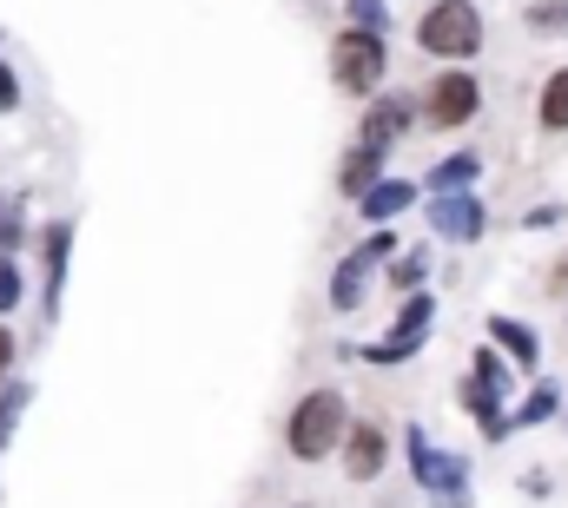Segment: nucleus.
Wrapping results in <instances>:
<instances>
[{
  "instance_id": "4468645a",
  "label": "nucleus",
  "mask_w": 568,
  "mask_h": 508,
  "mask_svg": "<svg viewBox=\"0 0 568 508\" xmlns=\"http://www.w3.org/2000/svg\"><path fill=\"white\" fill-rule=\"evenodd\" d=\"M476 172H483V165H476V152H456V159H443V165L429 172V185H436V192H463Z\"/></svg>"
},
{
  "instance_id": "6ab92c4d",
  "label": "nucleus",
  "mask_w": 568,
  "mask_h": 508,
  "mask_svg": "<svg viewBox=\"0 0 568 508\" xmlns=\"http://www.w3.org/2000/svg\"><path fill=\"white\" fill-rule=\"evenodd\" d=\"M13 304H20V264L0 257V311H13Z\"/></svg>"
},
{
  "instance_id": "b1692460",
  "label": "nucleus",
  "mask_w": 568,
  "mask_h": 508,
  "mask_svg": "<svg viewBox=\"0 0 568 508\" xmlns=\"http://www.w3.org/2000/svg\"><path fill=\"white\" fill-rule=\"evenodd\" d=\"M20 403H27V389H20V396H7V409H0V429L13 423V409H20Z\"/></svg>"
},
{
  "instance_id": "9d476101",
  "label": "nucleus",
  "mask_w": 568,
  "mask_h": 508,
  "mask_svg": "<svg viewBox=\"0 0 568 508\" xmlns=\"http://www.w3.org/2000/svg\"><path fill=\"white\" fill-rule=\"evenodd\" d=\"M404 126H410V106H404V100H384V106H371V113H364L357 145H371V152H390V145L404 139Z\"/></svg>"
},
{
  "instance_id": "5701e85b",
  "label": "nucleus",
  "mask_w": 568,
  "mask_h": 508,
  "mask_svg": "<svg viewBox=\"0 0 568 508\" xmlns=\"http://www.w3.org/2000/svg\"><path fill=\"white\" fill-rule=\"evenodd\" d=\"M7 364H13V337L0 331V383H7Z\"/></svg>"
},
{
  "instance_id": "6e6552de",
  "label": "nucleus",
  "mask_w": 568,
  "mask_h": 508,
  "mask_svg": "<svg viewBox=\"0 0 568 508\" xmlns=\"http://www.w3.org/2000/svg\"><path fill=\"white\" fill-rule=\"evenodd\" d=\"M429 311H436V304H429L424 291H410V304H404V317H397V337H390V344H377L371 357H377V364H397V357H410V350L424 344V331H429Z\"/></svg>"
},
{
  "instance_id": "20e7f679",
  "label": "nucleus",
  "mask_w": 568,
  "mask_h": 508,
  "mask_svg": "<svg viewBox=\"0 0 568 508\" xmlns=\"http://www.w3.org/2000/svg\"><path fill=\"white\" fill-rule=\"evenodd\" d=\"M429 126H469L476 120V80L469 73H443L429 80Z\"/></svg>"
},
{
  "instance_id": "f8f14e48",
  "label": "nucleus",
  "mask_w": 568,
  "mask_h": 508,
  "mask_svg": "<svg viewBox=\"0 0 568 508\" xmlns=\"http://www.w3.org/2000/svg\"><path fill=\"white\" fill-rule=\"evenodd\" d=\"M377 172H384V152H371V145H351V159L337 165V185L357 199L364 185H377Z\"/></svg>"
},
{
  "instance_id": "a211bd4d",
  "label": "nucleus",
  "mask_w": 568,
  "mask_h": 508,
  "mask_svg": "<svg viewBox=\"0 0 568 508\" xmlns=\"http://www.w3.org/2000/svg\"><path fill=\"white\" fill-rule=\"evenodd\" d=\"M351 13H357V27H364V33H384V20H390V13H384V0H351Z\"/></svg>"
},
{
  "instance_id": "f3484780",
  "label": "nucleus",
  "mask_w": 568,
  "mask_h": 508,
  "mask_svg": "<svg viewBox=\"0 0 568 508\" xmlns=\"http://www.w3.org/2000/svg\"><path fill=\"white\" fill-rule=\"evenodd\" d=\"M529 27H536V33H568V0H542V7H529Z\"/></svg>"
},
{
  "instance_id": "1a4fd4ad",
  "label": "nucleus",
  "mask_w": 568,
  "mask_h": 508,
  "mask_svg": "<svg viewBox=\"0 0 568 508\" xmlns=\"http://www.w3.org/2000/svg\"><path fill=\"white\" fill-rule=\"evenodd\" d=\"M436 232L456 238V245H469L483 232V205L476 199H456V192H436Z\"/></svg>"
},
{
  "instance_id": "2eb2a0df",
  "label": "nucleus",
  "mask_w": 568,
  "mask_h": 508,
  "mask_svg": "<svg viewBox=\"0 0 568 508\" xmlns=\"http://www.w3.org/2000/svg\"><path fill=\"white\" fill-rule=\"evenodd\" d=\"M489 331H496V344H503L516 364H536V337H529V324H516V317H496Z\"/></svg>"
},
{
  "instance_id": "39448f33",
  "label": "nucleus",
  "mask_w": 568,
  "mask_h": 508,
  "mask_svg": "<svg viewBox=\"0 0 568 508\" xmlns=\"http://www.w3.org/2000/svg\"><path fill=\"white\" fill-rule=\"evenodd\" d=\"M410 463H417V482L424 489H436V496H449V502L463 508V463L456 456H436L424 429H410Z\"/></svg>"
},
{
  "instance_id": "4be33fe9",
  "label": "nucleus",
  "mask_w": 568,
  "mask_h": 508,
  "mask_svg": "<svg viewBox=\"0 0 568 508\" xmlns=\"http://www.w3.org/2000/svg\"><path fill=\"white\" fill-rule=\"evenodd\" d=\"M13 100H20V80H13V67H7V60H0V113H7V106H13Z\"/></svg>"
},
{
  "instance_id": "f03ea898",
  "label": "nucleus",
  "mask_w": 568,
  "mask_h": 508,
  "mask_svg": "<svg viewBox=\"0 0 568 508\" xmlns=\"http://www.w3.org/2000/svg\"><path fill=\"white\" fill-rule=\"evenodd\" d=\"M417 40H424V53H436V60H469L483 47V13L469 0H436L424 13V27H417Z\"/></svg>"
},
{
  "instance_id": "412c9836",
  "label": "nucleus",
  "mask_w": 568,
  "mask_h": 508,
  "mask_svg": "<svg viewBox=\"0 0 568 508\" xmlns=\"http://www.w3.org/2000/svg\"><path fill=\"white\" fill-rule=\"evenodd\" d=\"M417 277H424V257H404V264H397V277H390V284H397V291H417Z\"/></svg>"
},
{
  "instance_id": "aec40b11",
  "label": "nucleus",
  "mask_w": 568,
  "mask_h": 508,
  "mask_svg": "<svg viewBox=\"0 0 568 508\" xmlns=\"http://www.w3.org/2000/svg\"><path fill=\"white\" fill-rule=\"evenodd\" d=\"M20 238V199H0V245Z\"/></svg>"
},
{
  "instance_id": "423d86ee",
  "label": "nucleus",
  "mask_w": 568,
  "mask_h": 508,
  "mask_svg": "<svg viewBox=\"0 0 568 508\" xmlns=\"http://www.w3.org/2000/svg\"><path fill=\"white\" fill-rule=\"evenodd\" d=\"M377 257H390V232H377L371 245H357V252L337 264V277H331V304H337V311H351V304L364 297V271H371Z\"/></svg>"
},
{
  "instance_id": "7ed1b4c3",
  "label": "nucleus",
  "mask_w": 568,
  "mask_h": 508,
  "mask_svg": "<svg viewBox=\"0 0 568 508\" xmlns=\"http://www.w3.org/2000/svg\"><path fill=\"white\" fill-rule=\"evenodd\" d=\"M331 80H337V93H371L377 80H384V40L377 33H337V47H331Z\"/></svg>"
},
{
  "instance_id": "dca6fc26",
  "label": "nucleus",
  "mask_w": 568,
  "mask_h": 508,
  "mask_svg": "<svg viewBox=\"0 0 568 508\" xmlns=\"http://www.w3.org/2000/svg\"><path fill=\"white\" fill-rule=\"evenodd\" d=\"M556 409H562V396H556V383H542V389H536V396L509 416V423H542V416H556Z\"/></svg>"
},
{
  "instance_id": "9b49d317",
  "label": "nucleus",
  "mask_w": 568,
  "mask_h": 508,
  "mask_svg": "<svg viewBox=\"0 0 568 508\" xmlns=\"http://www.w3.org/2000/svg\"><path fill=\"white\" fill-rule=\"evenodd\" d=\"M410 199H417V192H410L404 179H377V185H364V192H357L364 219H377V225H384V219H397V212H404Z\"/></svg>"
},
{
  "instance_id": "ddd939ff",
  "label": "nucleus",
  "mask_w": 568,
  "mask_h": 508,
  "mask_svg": "<svg viewBox=\"0 0 568 508\" xmlns=\"http://www.w3.org/2000/svg\"><path fill=\"white\" fill-rule=\"evenodd\" d=\"M536 113H542V126H549V132H562V126H568V67L556 73V80H549V87H542Z\"/></svg>"
},
{
  "instance_id": "0eeeda50",
  "label": "nucleus",
  "mask_w": 568,
  "mask_h": 508,
  "mask_svg": "<svg viewBox=\"0 0 568 508\" xmlns=\"http://www.w3.org/2000/svg\"><path fill=\"white\" fill-rule=\"evenodd\" d=\"M384 449H390V436H384L377 423L344 429V469H351V482H371V476L384 469Z\"/></svg>"
},
{
  "instance_id": "f257e3e1",
  "label": "nucleus",
  "mask_w": 568,
  "mask_h": 508,
  "mask_svg": "<svg viewBox=\"0 0 568 508\" xmlns=\"http://www.w3.org/2000/svg\"><path fill=\"white\" fill-rule=\"evenodd\" d=\"M284 443H291V456H297V463H317V456H331V449L344 443V396H337V389H311V396L291 409V423H284Z\"/></svg>"
}]
</instances>
